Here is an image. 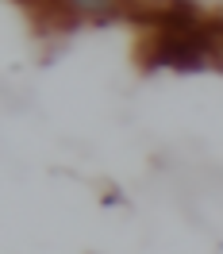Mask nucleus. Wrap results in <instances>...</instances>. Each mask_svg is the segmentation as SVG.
I'll list each match as a JSON object with an SVG mask.
<instances>
[{"label": "nucleus", "instance_id": "obj_1", "mask_svg": "<svg viewBox=\"0 0 223 254\" xmlns=\"http://www.w3.org/2000/svg\"><path fill=\"white\" fill-rule=\"evenodd\" d=\"M73 19H119L127 16L131 0H62Z\"/></svg>", "mask_w": 223, "mask_h": 254}]
</instances>
